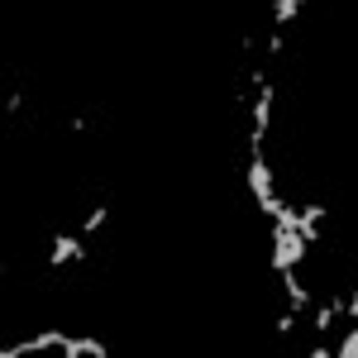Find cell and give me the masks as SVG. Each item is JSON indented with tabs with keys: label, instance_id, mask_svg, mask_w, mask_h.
<instances>
[{
	"label": "cell",
	"instance_id": "obj_3",
	"mask_svg": "<svg viewBox=\"0 0 358 358\" xmlns=\"http://www.w3.org/2000/svg\"><path fill=\"white\" fill-rule=\"evenodd\" d=\"M306 10V0H273V20H277V29H287L296 15Z\"/></svg>",
	"mask_w": 358,
	"mask_h": 358
},
{
	"label": "cell",
	"instance_id": "obj_4",
	"mask_svg": "<svg viewBox=\"0 0 358 358\" xmlns=\"http://www.w3.org/2000/svg\"><path fill=\"white\" fill-rule=\"evenodd\" d=\"M101 224H110V206H96V210H86L82 234H86V239H91V234H101Z\"/></svg>",
	"mask_w": 358,
	"mask_h": 358
},
{
	"label": "cell",
	"instance_id": "obj_2",
	"mask_svg": "<svg viewBox=\"0 0 358 358\" xmlns=\"http://www.w3.org/2000/svg\"><path fill=\"white\" fill-rule=\"evenodd\" d=\"M57 354L62 358H110V344H101V339H91V334H62Z\"/></svg>",
	"mask_w": 358,
	"mask_h": 358
},
{
	"label": "cell",
	"instance_id": "obj_5",
	"mask_svg": "<svg viewBox=\"0 0 358 358\" xmlns=\"http://www.w3.org/2000/svg\"><path fill=\"white\" fill-rule=\"evenodd\" d=\"M296 325H301V310H292V306H287V310L273 320V330L282 334V339H292V334H296Z\"/></svg>",
	"mask_w": 358,
	"mask_h": 358
},
{
	"label": "cell",
	"instance_id": "obj_7",
	"mask_svg": "<svg viewBox=\"0 0 358 358\" xmlns=\"http://www.w3.org/2000/svg\"><path fill=\"white\" fill-rule=\"evenodd\" d=\"M24 110V91H20V86H15V91H10V96H5V115H20Z\"/></svg>",
	"mask_w": 358,
	"mask_h": 358
},
{
	"label": "cell",
	"instance_id": "obj_6",
	"mask_svg": "<svg viewBox=\"0 0 358 358\" xmlns=\"http://www.w3.org/2000/svg\"><path fill=\"white\" fill-rule=\"evenodd\" d=\"M334 354H339V358H358V325H354V330H344V339L334 344Z\"/></svg>",
	"mask_w": 358,
	"mask_h": 358
},
{
	"label": "cell",
	"instance_id": "obj_1",
	"mask_svg": "<svg viewBox=\"0 0 358 358\" xmlns=\"http://www.w3.org/2000/svg\"><path fill=\"white\" fill-rule=\"evenodd\" d=\"M91 258V239L86 234H72V229H53V248H48V268H77Z\"/></svg>",
	"mask_w": 358,
	"mask_h": 358
}]
</instances>
